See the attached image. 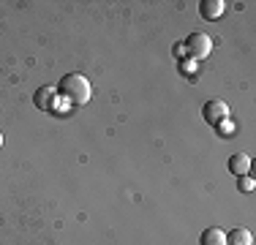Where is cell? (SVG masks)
Listing matches in <instances>:
<instances>
[{"label": "cell", "mask_w": 256, "mask_h": 245, "mask_svg": "<svg viewBox=\"0 0 256 245\" xmlns=\"http://www.w3.org/2000/svg\"><path fill=\"white\" fill-rule=\"evenodd\" d=\"M58 96H63L68 104H88L90 96H93V88H90L88 76H82V74H66L63 79H60L58 84Z\"/></svg>", "instance_id": "6da1fadb"}, {"label": "cell", "mask_w": 256, "mask_h": 245, "mask_svg": "<svg viewBox=\"0 0 256 245\" xmlns=\"http://www.w3.org/2000/svg\"><path fill=\"white\" fill-rule=\"evenodd\" d=\"M182 49H186V54L191 60H204L212 52V38L207 33H191L186 38V44H182Z\"/></svg>", "instance_id": "7a4b0ae2"}, {"label": "cell", "mask_w": 256, "mask_h": 245, "mask_svg": "<svg viewBox=\"0 0 256 245\" xmlns=\"http://www.w3.org/2000/svg\"><path fill=\"white\" fill-rule=\"evenodd\" d=\"M202 118L204 122H210V126H221V122H226L229 120V106H226V101H221V98H210V101L202 106Z\"/></svg>", "instance_id": "3957f363"}, {"label": "cell", "mask_w": 256, "mask_h": 245, "mask_svg": "<svg viewBox=\"0 0 256 245\" xmlns=\"http://www.w3.org/2000/svg\"><path fill=\"white\" fill-rule=\"evenodd\" d=\"M224 8H226L224 0H202V3H199V14H202L207 22H216L218 16L224 14Z\"/></svg>", "instance_id": "277c9868"}, {"label": "cell", "mask_w": 256, "mask_h": 245, "mask_svg": "<svg viewBox=\"0 0 256 245\" xmlns=\"http://www.w3.org/2000/svg\"><path fill=\"white\" fill-rule=\"evenodd\" d=\"M248 169H251V158H248L246 152H234V156L229 158V172H232L234 177L248 174Z\"/></svg>", "instance_id": "5b68a950"}, {"label": "cell", "mask_w": 256, "mask_h": 245, "mask_svg": "<svg viewBox=\"0 0 256 245\" xmlns=\"http://www.w3.org/2000/svg\"><path fill=\"white\" fill-rule=\"evenodd\" d=\"M226 245H254V234L246 226H237V229L226 232Z\"/></svg>", "instance_id": "8992f818"}, {"label": "cell", "mask_w": 256, "mask_h": 245, "mask_svg": "<svg viewBox=\"0 0 256 245\" xmlns=\"http://www.w3.org/2000/svg\"><path fill=\"white\" fill-rule=\"evenodd\" d=\"M199 245H226V232L218 229V226H210V229L202 232Z\"/></svg>", "instance_id": "52a82bcc"}, {"label": "cell", "mask_w": 256, "mask_h": 245, "mask_svg": "<svg viewBox=\"0 0 256 245\" xmlns=\"http://www.w3.org/2000/svg\"><path fill=\"white\" fill-rule=\"evenodd\" d=\"M54 96H58V90H54V88L36 90V106H38V109H54Z\"/></svg>", "instance_id": "ba28073f"}, {"label": "cell", "mask_w": 256, "mask_h": 245, "mask_svg": "<svg viewBox=\"0 0 256 245\" xmlns=\"http://www.w3.org/2000/svg\"><path fill=\"white\" fill-rule=\"evenodd\" d=\"M237 186H240V191H254V180H251V177H248V174H242Z\"/></svg>", "instance_id": "9c48e42d"}, {"label": "cell", "mask_w": 256, "mask_h": 245, "mask_svg": "<svg viewBox=\"0 0 256 245\" xmlns=\"http://www.w3.org/2000/svg\"><path fill=\"white\" fill-rule=\"evenodd\" d=\"M0 147H3V134H0Z\"/></svg>", "instance_id": "30bf717a"}]
</instances>
